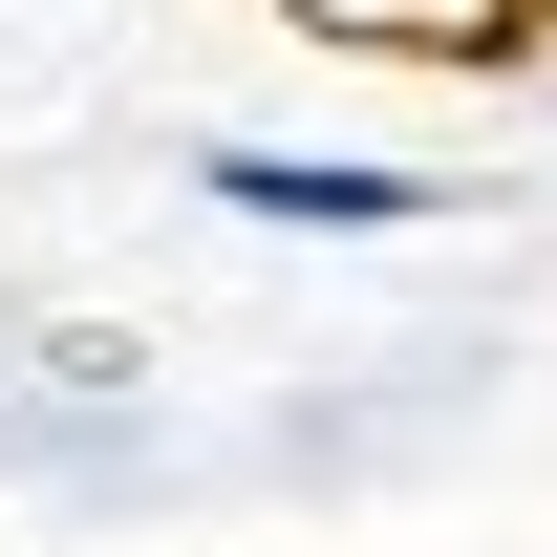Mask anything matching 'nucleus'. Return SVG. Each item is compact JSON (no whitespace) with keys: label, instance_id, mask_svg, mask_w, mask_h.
I'll use <instances>...</instances> for the list:
<instances>
[{"label":"nucleus","instance_id":"f257e3e1","mask_svg":"<svg viewBox=\"0 0 557 557\" xmlns=\"http://www.w3.org/2000/svg\"><path fill=\"white\" fill-rule=\"evenodd\" d=\"M194 194L236 214V236H429V214H450L429 172H386V150H258V129L194 150Z\"/></svg>","mask_w":557,"mask_h":557},{"label":"nucleus","instance_id":"f03ea898","mask_svg":"<svg viewBox=\"0 0 557 557\" xmlns=\"http://www.w3.org/2000/svg\"><path fill=\"white\" fill-rule=\"evenodd\" d=\"M300 44H386V65H515L536 0H278Z\"/></svg>","mask_w":557,"mask_h":557}]
</instances>
